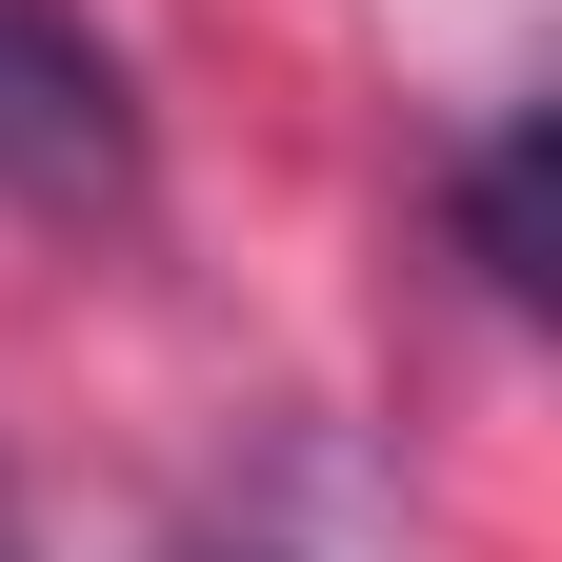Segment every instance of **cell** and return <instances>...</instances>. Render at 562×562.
Returning a JSON list of instances; mask_svg holds the SVG:
<instances>
[{"label":"cell","instance_id":"obj_1","mask_svg":"<svg viewBox=\"0 0 562 562\" xmlns=\"http://www.w3.org/2000/svg\"><path fill=\"white\" fill-rule=\"evenodd\" d=\"M161 140H140V60L81 0H0V201L21 222H140Z\"/></svg>","mask_w":562,"mask_h":562},{"label":"cell","instance_id":"obj_2","mask_svg":"<svg viewBox=\"0 0 562 562\" xmlns=\"http://www.w3.org/2000/svg\"><path fill=\"white\" fill-rule=\"evenodd\" d=\"M442 241H462V281H482L503 322L542 302V101H503V121L442 161Z\"/></svg>","mask_w":562,"mask_h":562},{"label":"cell","instance_id":"obj_3","mask_svg":"<svg viewBox=\"0 0 562 562\" xmlns=\"http://www.w3.org/2000/svg\"><path fill=\"white\" fill-rule=\"evenodd\" d=\"M181 562H281V542H181Z\"/></svg>","mask_w":562,"mask_h":562},{"label":"cell","instance_id":"obj_4","mask_svg":"<svg viewBox=\"0 0 562 562\" xmlns=\"http://www.w3.org/2000/svg\"><path fill=\"white\" fill-rule=\"evenodd\" d=\"M0 562H21V503H0Z\"/></svg>","mask_w":562,"mask_h":562}]
</instances>
